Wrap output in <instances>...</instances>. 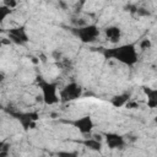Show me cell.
I'll list each match as a JSON object with an SVG mask.
<instances>
[{"label":"cell","mask_w":157,"mask_h":157,"mask_svg":"<svg viewBox=\"0 0 157 157\" xmlns=\"http://www.w3.org/2000/svg\"><path fill=\"white\" fill-rule=\"evenodd\" d=\"M107 59H115L124 65L132 66L137 63V52L134 44H123L103 52Z\"/></svg>","instance_id":"1"},{"label":"cell","mask_w":157,"mask_h":157,"mask_svg":"<svg viewBox=\"0 0 157 157\" xmlns=\"http://www.w3.org/2000/svg\"><path fill=\"white\" fill-rule=\"evenodd\" d=\"M38 78H39L38 80V86L42 91V101L44 102V104H47V105L56 104L60 101V97L58 96L56 83L45 81L42 77H38Z\"/></svg>","instance_id":"2"},{"label":"cell","mask_w":157,"mask_h":157,"mask_svg":"<svg viewBox=\"0 0 157 157\" xmlns=\"http://www.w3.org/2000/svg\"><path fill=\"white\" fill-rule=\"evenodd\" d=\"M74 33L82 43H92L99 36V28L96 25H86L82 27H76Z\"/></svg>","instance_id":"3"},{"label":"cell","mask_w":157,"mask_h":157,"mask_svg":"<svg viewBox=\"0 0 157 157\" xmlns=\"http://www.w3.org/2000/svg\"><path fill=\"white\" fill-rule=\"evenodd\" d=\"M9 113L21 123V125L25 130L34 129L36 121L39 118L38 113H36V112H9Z\"/></svg>","instance_id":"4"},{"label":"cell","mask_w":157,"mask_h":157,"mask_svg":"<svg viewBox=\"0 0 157 157\" xmlns=\"http://www.w3.org/2000/svg\"><path fill=\"white\" fill-rule=\"evenodd\" d=\"M82 94V88L76 82L67 83L61 91H60V101L61 102H70L74 99L80 98Z\"/></svg>","instance_id":"5"},{"label":"cell","mask_w":157,"mask_h":157,"mask_svg":"<svg viewBox=\"0 0 157 157\" xmlns=\"http://www.w3.org/2000/svg\"><path fill=\"white\" fill-rule=\"evenodd\" d=\"M9 38H10V42H13V43L20 44V45H22L29 40L28 34L26 32V28L23 26L10 28L9 29Z\"/></svg>","instance_id":"6"},{"label":"cell","mask_w":157,"mask_h":157,"mask_svg":"<svg viewBox=\"0 0 157 157\" xmlns=\"http://www.w3.org/2000/svg\"><path fill=\"white\" fill-rule=\"evenodd\" d=\"M71 124L82 134V135H86V134H90L94 126L93 124V120L90 115H86V117H82V118H78L74 121H71Z\"/></svg>","instance_id":"7"},{"label":"cell","mask_w":157,"mask_h":157,"mask_svg":"<svg viewBox=\"0 0 157 157\" xmlns=\"http://www.w3.org/2000/svg\"><path fill=\"white\" fill-rule=\"evenodd\" d=\"M105 137V142H107V146L109 148H121L124 147L125 145V140L121 135L119 134H115V132H108L104 135Z\"/></svg>","instance_id":"8"},{"label":"cell","mask_w":157,"mask_h":157,"mask_svg":"<svg viewBox=\"0 0 157 157\" xmlns=\"http://www.w3.org/2000/svg\"><path fill=\"white\" fill-rule=\"evenodd\" d=\"M144 92L147 97V107L148 108H157V88L144 87Z\"/></svg>","instance_id":"9"},{"label":"cell","mask_w":157,"mask_h":157,"mask_svg":"<svg viewBox=\"0 0 157 157\" xmlns=\"http://www.w3.org/2000/svg\"><path fill=\"white\" fill-rule=\"evenodd\" d=\"M104 33H105V37H107L112 43H117V42L120 39V37H121V31H120V28L117 27V26L107 27L105 31H104Z\"/></svg>","instance_id":"10"},{"label":"cell","mask_w":157,"mask_h":157,"mask_svg":"<svg viewBox=\"0 0 157 157\" xmlns=\"http://www.w3.org/2000/svg\"><path fill=\"white\" fill-rule=\"evenodd\" d=\"M130 101V93H121V94H118V96H114L112 98V104L115 107V108H120V107H124L126 105V103Z\"/></svg>","instance_id":"11"},{"label":"cell","mask_w":157,"mask_h":157,"mask_svg":"<svg viewBox=\"0 0 157 157\" xmlns=\"http://www.w3.org/2000/svg\"><path fill=\"white\" fill-rule=\"evenodd\" d=\"M82 145H85L87 148H90V150H93V151H101V148H102V142L99 141V140H97V139H85L83 141H82Z\"/></svg>","instance_id":"12"},{"label":"cell","mask_w":157,"mask_h":157,"mask_svg":"<svg viewBox=\"0 0 157 157\" xmlns=\"http://www.w3.org/2000/svg\"><path fill=\"white\" fill-rule=\"evenodd\" d=\"M9 13H11V9H9L5 5L4 6H0V21H4Z\"/></svg>","instance_id":"13"},{"label":"cell","mask_w":157,"mask_h":157,"mask_svg":"<svg viewBox=\"0 0 157 157\" xmlns=\"http://www.w3.org/2000/svg\"><path fill=\"white\" fill-rule=\"evenodd\" d=\"M58 157H77V152L72 151H60L56 153Z\"/></svg>","instance_id":"14"},{"label":"cell","mask_w":157,"mask_h":157,"mask_svg":"<svg viewBox=\"0 0 157 157\" xmlns=\"http://www.w3.org/2000/svg\"><path fill=\"white\" fill-rule=\"evenodd\" d=\"M140 48L142 49V50H146V49H150L151 48V40L150 39H142L141 42H140Z\"/></svg>","instance_id":"15"},{"label":"cell","mask_w":157,"mask_h":157,"mask_svg":"<svg viewBox=\"0 0 157 157\" xmlns=\"http://www.w3.org/2000/svg\"><path fill=\"white\" fill-rule=\"evenodd\" d=\"M128 109H134V108H139V103L137 102H132L131 99L126 103V105H125Z\"/></svg>","instance_id":"16"},{"label":"cell","mask_w":157,"mask_h":157,"mask_svg":"<svg viewBox=\"0 0 157 157\" xmlns=\"http://www.w3.org/2000/svg\"><path fill=\"white\" fill-rule=\"evenodd\" d=\"M4 5L7 6L9 9H13V7L17 5V2H16V1H12V0H11V1H7V0H6V1L4 2Z\"/></svg>","instance_id":"17"},{"label":"cell","mask_w":157,"mask_h":157,"mask_svg":"<svg viewBox=\"0 0 157 157\" xmlns=\"http://www.w3.org/2000/svg\"><path fill=\"white\" fill-rule=\"evenodd\" d=\"M10 152H0V157H7Z\"/></svg>","instance_id":"18"},{"label":"cell","mask_w":157,"mask_h":157,"mask_svg":"<svg viewBox=\"0 0 157 157\" xmlns=\"http://www.w3.org/2000/svg\"><path fill=\"white\" fill-rule=\"evenodd\" d=\"M155 121H156V123H157V117H156V118H155Z\"/></svg>","instance_id":"19"}]
</instances>
